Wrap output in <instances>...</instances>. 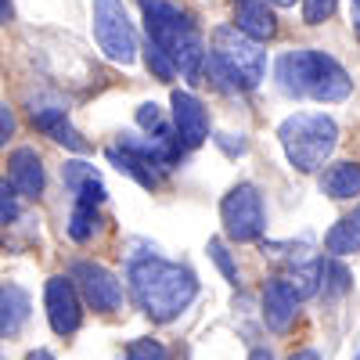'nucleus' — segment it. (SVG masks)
Instances as JSON below:
<instances>
[{"instance_id": "9b49d317", "label": "nucleus", "mask_w": 360, "mask_h": 360, "mask_svg": "<svg viewBox=\"0 0 360 360\" xmlns=\"http://www.w3.org/2000/svg\"><path fill=\"white\" fill-rule=\"evenodd\" d=\"M8 176H11V188L18 191V198H40L47 173H44V159L37 148H15L8 155Z\"/></svg>"}, {"instance_id": "6ab92c4d", "label": "nucleus", "mask_w": 360, "mask_h": 360, "mask_svg": "<svg viewBox=\"0 0 360 360\" xmlns=\"http://www.w3.org/2000/svg\"><path fill=\"white\" fill-rule=\"evenodd\" d=\"M98 227H101V217H98V205H86V202H76V209H72V220H69V238H72V242L86 245L90 238L98 234Z\"/></svg>"}, {"instance_id": "1a4fd4ad", "label": "nucleus", "mask_w": 360, "mask_h": 360, "mask_svg": "<svg viewBox=\"0 0 360 360\" xmlns=\"http://www.w3.org/2000/svg\"><path fill=\"white\" fill-rule=\"evenodd\" d=\"M47 321L58 335H72L83 324V310H79V292L72 285V278H51L47 281Z\"/></svg>"}, {"instance_id": "bb28decb", "label": "nucleus", "mask_w": 360, "mask_h": 360, "mask_svg": "<svg viewBox=\"0 0 360 360\" xmlns=\"http://www.w3.org/2000/svg\"><path fill=\"white\" fill-rule=\"evenodd\" d=\"M209 252H213L217 266L224 270V278H227L231 285H238V266H234V259L227 256V249H224V242H220V238H213V242H209Z\"/></svg>"}, {"instance_id": "f704fd0d", "label": "nucleus", "mask_w": 360, "mask_h": 360, "mask_svg": "<svg viewBox=\"0 0 360 360\" xmlns=\"http://www.w3.org/2000/svg\"><path fill=\"white\" fill-rule=\"evenodd\" d=\"M270 4H278V8H292L295 0H270Z\"/></svg>"}, {"instance_id": "ddd939ff", "label": "nucleus", "mask_w": 360, "mask_h": 360, "mask_svg": "<svg viewBox=\"0 0 360 360\" xmlns=\"http://www.w3.org/2000/svg\"><path fill=\"white\" fill-rule=\"evenodd\" d=\"M234 25L259 44L278 37V15L270 0H234Z\"/></svg>"}, {"instance_id": "0eeeda50", "label": "nucleus", "mask_w": 360, "mask_h": 360, "mask_svg": "<svg viewBox=\"0 0 360 360\" xmlns=\"http://www.w3.org/2000/svg\"><path fill=\"white\" fill-rule=\"evenodd\" d=\"M220 217H224V231L231 242H256L266 227L263 217V198L252 184H238L224 195L220 202Z\"/></svg>"}, {"instance_id": "b1692460", "label": "nucleus", "mask_w": 360, "mask_h": 360, "mask_svg": "<svg viewBox=\"0 0 360 360\" xmlns=\"http://www.w3.org/2000/svg\"><path fill=\"white\" fill-rule=\"evenodd\" d=\"M127 360H169V349L159 339H137L127 346Z\"/></svg>"}, {"instance_id": "c9c22d12", "label": "nucleus", "mask_w": 360, "mask_h": 360, "mask_svg": "<svg viewBox=\"0 0 360 360\" xmlns=\"http://www.w3.org/2000/svg\"><path fill=\"white\" fill-rule=\"evenodd\" d=\"M356 360H360V353H356Z\"/></svg>"}, {"instance_id": "412c9836", "label": "nucleus", "mask_w": 360, "mask_h": 360, "mask_svg": "<svg viewBox=\"0 0 360 360\" xmlns=\"http://www.w3.org/2000/svg\"><path fill=\"white\" fill-rule=\"evenodd\" d=\"M321 263H307V266H295L292 274L285 278V285L295 292V299H307V295H314L321 285Z\"/></svg>"}, {"instance_id": "f3484780", "label": "nucleus", "mask_w": 360, "mask_h": 360, "mask_svg": "<svg viewBox=\"0 0 360 360\" xmlns=\"http://www.w3.org/2000/svg\"><path fill=\"white\" fill-rule=\"evenodd\" d=\"M324 249L332 256H349V252H360V205L353 209L349 217H342L332 231L324 234Z\"/></svg>"}, {"instance_id": "423d86ee", "label": "nucleus", "mask_w": 360, "mask_h": 360, "mask_svg": "<svg viewBox=\"0 0 360 360\" xmlns=\"http://www.w3.org/2000/svg\"><path fill=\"white\" fill-rule=\"evenodd\" d=\"M90 22H94V40L105 51V58H112L119 65H130L137 58V33L123 0H94Z\"/></svg>"}, {"instance_id": "6e6552de", "label": "nucleus", "mask_w": 360, "mask_h": 360, "mask_svg": "<svg viewBox=\"0 0 360 360\" xmlns=\"http://www.w3.org/2000/svg\"><path fill=\"white\" fill-rule=\"evenodd\" d=\"M69 278H72L76 292L86 299V307H94L98 314H112V310L123 307V285H119V278L112 274L108 266L79 259V263H72Z\"/></svg>"}, {"instance_id": "aec40b11", "label": "nucleus", "mask_w": 360, "mask_h": 360, "mask_svg": "<svg viewBox=\"0 0 360 360\" xmlns=\"http://www.w3.org/2000/svg\"><path fill=\"white\" fill-rule=\"evenodd\" d=\"M321 285H324V295H346L353 278H349V270L332 256V259H321Z\"/></svg>"}, {"instance_id": "f257e3e1", "label": "nucleus", "mask_w": 360, "mask_h": 360, "mask_svg": "<svg viewBox=\"0 0 360 360\" xmlns=\"http://www.w3.org/2000/svg\"><path fill=\"white\" fill-rule=\"evenodd\" d=\"M130 288H134L137 307L152 321L166 324V321L180 317L195 303L198 278L180 263H166L159 256H144V259L130 263Z\"/></svg>"}, {"instance_id": "5701e85b", "label": "nucleus", "mask_w": 360, "mask_h": 360, "mask_svg": "<svg viewBox=\"0 0 360 360\" xmlns=\"http://www.w3.org/2000/svg\"><path fill=\"white\" fill-rule=\"evenodd\" d=\"M18 220V191L8 176H0V227H11Z\"/></svg>"}, {"instance_id": "2eb2a0df", "label": "nucleus", "mask_w": 360, "mask_h": 360, "mask_svg": "<svg viewBox=\"0 0 360 360\" xmlns=\"http://www.w3.org/2000/svg\"><path fill=\"white\" fill-rule=\"evenodd\" d=\"M29 321V295L18 285H0V339H15Z\"/></svg>"}, {"instance_id": "9d476101", "label": "nucleus", "mask_w": 360, "mask_h": 360, "mask_svg": "<svg viewBox=\"0 0 360 360\" xmlns=\"http://www.w3.org/2000/svg\"><path fill=\"white\" fill-rule=\"evenodd\" d=\"M173 127H176V137L184 148H198L205 137H209V115L202 108V101L188 90H173Z\"/></svg>"}, {"instance_id": "4be33fe9", "label": "nucleus", "mask_w": 360, "mask_h": 360, "mask_svg": "<svg viewBox=\"0 0 360 360\" xmlns=\"http://www.w3.org/2000/svg\"><path fill=\"white\" fill-rule=\"evenodd\" d=\"M144 62H148V69H152V76H155V79H162V83H169V79L176 76L173 58H169L159 44H152V40L144 44Z\"/></svg>"}, {"instance_id": "7c9ffc66", "label": "nucleus", "mask_w": 360, "mask_h": 360, "mask_svg": "<svg viewBox=\"0 0 360 360\" xmlns=\"http://www.w3.org/2000/svg\"><path fill=\"white\" fill-rule=\"evenodd\" d=\"M353 33L360 40V0H353Z\"/></svg>"}, {"instance_id": "72a5a7b5", "label": "nucleus", "mask_w": 360, "mask_h": 360, "mask_svg": "<svg viewBox=\"0 0 360 360\" xmlns=\"http://www.w3.org/2000/svg\"><path fill=\"white\" fill-rule=\"evenodd\" d=\"M249 360H274V356H270V349H252Z\"/></svg>"}, {"instance_id": "20e7f679", "label": "nucleus", "mask_w": 360, "mask_h": 360, "mask_svg": "<svg viewBox=\"0 0 360 360\" xmlns=\"http://www.w3.org/2000/svg\"><path fill=\"white\" fill-rule=\"evenodd\" d=\"M205 72L224 90H252L266 76V51L238 25H220L213 33V51L205 54Z\"/></svg>"}, {"instance_id": "f8f14e48", "label": "nucleus", "mask_w": 360, "mask_h": 360, "mask_svg": "<svg viewBox=\"0 0 360 360\" xmlns=\"http://www.w3.org/2000/svg\"><path fill=\"white\" fill-rule=\"evenodd\" d=\"M295 314H299V299L295 292L285 285V278H270L263 285V321L270 332L285 335L288 328L295 324Z\"/></svg>"}, {"instance_id": "c85d7f7f", "label": "nucleus", "mask_w": 360, "mask_h": 360, "mask_svg": "<svg viewBox=\"0 0 360 360\" xmlns=\"http://www.w3.org/2000/svg\"><path fill=\"white\" fill-rule=\"evenodd\" d=\"M15 134V115H11V108L8 105H0V148L8 144V137Z\"/></svg>"}, {"instance_id": "39448f33", "label": "nucleus", "mask_w": 360, "mask_h": 360, "mask_svg": "<svg viewBox=\"0 0 360 360\" xmlns=\"http://www.w3.org/2000/svg\"><path fill=\"white\" fill-rule=\"evenodd\" d=\"M278 141L299 173H317L339 144V127L324 112H295L278 127Z\"/></svg>"}, {"instance_id": "dca6fc26", "label": "nucleus", "mask_w": 360, "mask_h": 360, "mask_svg": "<svg viewBox=\"0 0 360 360\" xmlns=\"http://www.w3.org/2000/svg\"><path fill=\"white\" fill-rule=\"evenodd\" d=\"M321 191L335 202L360 195V162H335L321 173Z\"/></svg>"}, {"instance_id": "473e14b6", "label": "nucleus", "mask_w": 360, "mask_h": 360, "mask_svg": "<svg viewBox=\"0 0 360 360\" xmlns=\"http://www.w3.org/2000/svg\"><path fill=\"white\" fill-rule=\"evenodd\" d=\"M25 360H54V353H47V349H37V353H29Z\"/></svg>"}, {"instance_id": "a211bd4d", "label": "nucleus", "mask_w": 360, "mask_h": 360, "mask_svg": "<svg viewBox=\"0 0 360 360\" xmlns=\"http://www.w3.org/2000/svg\"><path fill=\"white\" fill-rule=\"evenodd\" d=\"M108 162H115V169L119 173H127V176H134L141 188H159V173H155V166L148 162V159H141V155H134L130 148H108Z\"/></svg>"}, {"instance_id": "a878e982", "label": "nucleus", "mask_w": 360, "mask_h": 360, "mask_svg": "<svg viewBox=\"0 0 360 360\" xmlns=\"http://www.w3.org/2000/svg\"><path fill=\"white\" fill-rule=\"evenodd\" d=\"M335 4L339 0H303V18L310 25H321V22H328L335 15Z\"/></svg>"}, {"instance_id": "4468645a", "label": "nucleus", "mask_w": 360, "mask_h": 360, "mask_svg": "<svg viewBox=\"0 0 360 360\" xmlns=\"http://www.w3.org/2000/svg\"><path fill=\"white\" fill-rule=\"evenodd\" d=\"M33 127L44 130L51 141L65 144L69 152H86V148H90V144L79 137V130L65 119V108H33Z\"/></svg>"}, {"instance_id": "f03ea898", "label": "nucleus", "mask_w": 360, "mask_h": 360, "mask_svg": "<svg viewBox=\"0 0 360 360\" xmlns=\"http://www.w3.org/2000/svg\"><path fill=\"white\" fill-rule=\"evenodd\" d=\"M278 86L292 98H314L321 105H335L349 98L353 79L332 54L307 47L278 58Z\"/></svg>"}, {"instance_id": "c756f323", "label": "nucleus", "mask_w": 360, "mask_h": 360, "mask_svg": "<svg viewBox=\"0 0 360 360\" xmlns=\"http://www.w3.org/2000/svg\"><path fill=\"white\" fill-rule=\"evenodd\" d=\"M15 18V8H11V0H0V25H8Z\"/></svg>"}, {"instance_id": "cd10ccee", "label": "nucleus", "mask_w": 360, "mask_h": 360, "mask_svg": "<svg viewBox=\"0 0 360 360\" xmlns=\"http://www.w3.org/2000/svg\"><path fill=\"white\" fill-rule=\"evenodd\" d=\"M137 123H141L144 130H152V134L162 130V127H166V123H162V108H159L155 101H144V105L137 108Z\"/></svg>"}, {"instance_id": "7ed1b4c3", "label": "nucleus", "mask_w": 360, "mask_h": 360, "mask_svg": "<svg viewBox=\"0 0 360 360\" xmlns=\"http://www.w3.org/2000/svg\"><path fill=\"white\" fill-rule=\"evenodd\" d=\"M141 11H144L148 40L159 44L173 58V65L184 72V79L198 83V76L205 69V44L198 37L191 15L169 4V0H141Z\"/></svg>"}, {"instance_id": "2f4dec72", "label": "nucleus", "mask_w": 360, "mask_h": 360, "mask_svg": "<svg viewBox=\"0 0 360 360\" xmlns=\"http://www.w3.org/2000/svg\"><path fill=\"white\" fill-rule=\"evenodd\" d=\"M288 360H321V356H317L314 349H303V353H292Z\"/></svg>"}, {"instance_id": "393cba45", "label": "nucleus", "mask_w": 360, "mask_h": 360, "mask_svg": "<svg viewBox=\"0 0 360 360\" xmlns=\"http://www.w3.org/2000/svg\"><path fill=\"white\" fill-rule=\"evenodd\" d=\"M65 188L76 195L83 184H90V180H98V169L94 166H90V162H65Z\"/></svg>"}]
</instances>
